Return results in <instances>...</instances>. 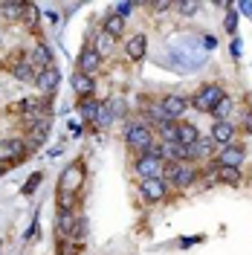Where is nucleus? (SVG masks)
Returning <instances> with one entry per match:
<instances>
[{
  "mask_svg": "<svg viewBox=\"0 0 252 255\" xmlns=\"http://www.w3.org/2000/svg\"><path fill=\"white\" fill-rule=\"evenodd\" d=\"M197 168H191L189 162H165L162 168V183H174L177 189H189L191 183H197Z\"/></svg>",
  "mask_w": 252,
  "mask_h": 255,
  "instance_id": "f03ea898",
  "label": "nucleus"
},
{
  "mask_svg": "<svg viewBox=\"0 0 252 255\" xmlns=\"http://www.w3.org/2000/svg\"><path fill=\"white\" fill-rule=\"evenodd\" d=\"M218 165H229V168H238L241 162H244V148L241 145H226L223 148V154L215 159Z\"/></svg>",
  "mask_w": 252,
  "mask_h": 255,
  "instance_id": "4be33fe9",
  "label": "nucleus"
},
{
  "mask_svg": "<svg viewBox=\"0 0 252 255\" xmlns=\"http://www.w3.org/2000/svg\"><path fill=\"white\" fill-rule=\"evenodd\" d=\"M215 151V142H212V136H200L197 142L189 148V159H203V157H209Z\"/></svg>",
  "mask_w": 252,
  "mask_h": 255,
  "instance_id": "b1692460",
  "label": "nucleus"
},
{
  "mask_svg": "<svg viewBox=\"0 0 252 255\" xmlns=\"http://www.w3.org/2000/svg\"><path fill=\"white\" fill-rule=\"evenodd\" d=\"M49 136V119H41V122H32L29 128V136H26V151L32 148H38V145H44Z\"/></svg>",
  "mask_w": 252,
  "mask_h": 255,
  "instance_id": "f3484780",
  "label": "nucleus"
},
{
  "mask_svg": "<svg viewBox=\"0 0 252 255\" xmlns=\"http://www.w3.org/2000/svg\"><path fill=\"white\" fill-rule=\"evenodd\" d=\"M35 84H38V90H41L44 96H52L55 90H58V84H61V73H58V67H47V70H41L38 79H35Z\"/></svg>",
  "mask_w": 252,
  "mask_h": 255,
  "instance_id": "1a4fd4ad",
  "label": "nucleus"
},
{
  "mask_svg": "<svg viewBox=\"0 0 252 255\" xmlns=\"http://www.w3.org/2000/svg\"><path fill=\"white\" fill-rule=\"evenodd\" d=\"M136 174L142 177V180H162V168H165V162L157 157H151V154H142L139 159H136Z\"/></svg>",
  "mask_w": 252,
  "mask_h": 255,
  "instance_id": "6e6552de",
  "label": "nucleus"
},
{
  "mask_svg": "<svg viewBox=\"0 0 252 255\" xmlns=\"http://www.w3.org/2000/svg\"><path fill=\"white\" fill-rule=\"evenodd\" d=\"M99 64H102V55H99L93 47H84L79 52V73H84V76H93L96 70H99Z\"/></svg>",
  "mask_w": 252,
  "mask_h": 255,
  "instance_id": "dca6fc26",
  "label": "nucleus"
},
{
  "mask_svg": "<svg viewBox=\"0 0 252 255\" xmlns=\"http://www.w3.org/2000/svg\"><path fill=\"white\" fill-rule=\"evenodd\" d=\"M200 47L212 52V49L218 47V38H215V35H203V38H200Z\"/></svg>",
  "mask_w": 252,
  "mask_h": 255,
  "instance_id": "e433bc0d",
  "label": "nucleus"
},
{
  "mask_svg": "<svg viewBox=\"0 0 252 255\" xmlns=\"http://www.w3.org/2000/svg\"><path fill=\"white\" fill-rule=\"evenodd\" d=\"M41 180H44V174H32V177H29V183L23 186V194H32V191L41 186Z\"/></svg>",
  "mask_w": 252,
  "mask_h": 255,
  "instance_id": "f704fd0d",
  "label": "nucleus"
},
{
  "mask_svg": "<svg viewBox=\"0 0 252 255\" xmlns=\"http://www.w3.org/2000/svg\"><path fill=\"white\" fill-rule=\"evenodd\" d=\"M6 70H9L15 79H20V81H35V79H38V70L32 67L29 58L17 61V55H15V58H9V61H6Z\"/></svg>",
  "mask_w": 252,
  "mask_h": 255,
  "instance_id": "ddd939ff",
  "label": "nucleus"
},
{
  "mask_svg": "<svg viewBox=\"0 0 252 255\" xmlns=\"http://www.w3.org/2000/svg\"><path fill=\"white\" fill-rule=\"evenodd\" d=\"M157 139L159 142H177V122H159Z\"/></svg>",
  "mask_w": 252,
  "mask_h": 255,
  "instance_id": "c85d7f7f",
  "label": "nucleus"
},
{
  "mask_svg": "<svg viewBox=\"0 0 252 255\" xmlns=\"http://www.w3.org/2000/svg\"><path fill=\"white\" fill-rule=\"evenodd\" d=\"M232 55H235V58H241V38H232Z\"/></svg>",
  "mask_w": 252,
  "mask_h": 255,
  "instance_id": "a19ab883",
  "label": "nucleus"
},
{
  "mask_svg": "<svg viewBox=\"0 0 252 255\" xmlns=\"http://www.w3.org/2000/svg\"><path fill=\"white\" fill-rule=\"evenodd\" d=\"M206 180H215V183H223V186H241V168H229V165H218L212 162L206 168Z\"/></svg>",
  "mask_w": 252,
  "mask_h": 255,
  "instance_id": "0eeeda50",
  "label": "nucleus"
},
{
  "mask_svg": "<svg viewBox=\"0 0 252 255\" xmlns=\"http://www.w3.org/2000/svg\"><path fill=\"white\" fill-rule=\"evenodd\" d=\"M81 244L76 241H58V255H79Z\"/></svg>",
  "mask_w": 252,
  "mask_h": 255,
  "instance_id": "72a5a7b5",
  "label": "nucleus"
},
{
  "mask_svg": "<svg viewBox=\"0 0 252 255\" xmlns=\"http://www.w3.org/2000/svg\"><path fill=\"white\" fill-rule=\"evenodd\" d=\"M223 87L221 84H203L197 93H194V99H191V105L197 108L200 113H212L215 108H218V102L223 99Z\"/></svg>",
  "mask_w": 252,
  "mask_h": 255,
  "instance_id": "39448f33",
  "label": "nucleus"
},
{
  "mask_svg": "<svg viewBox=\"0 0 252 255\" xmlns=\"http://www.w3.org/2000/svg\"><path fill=\"white\" fill-rule=\"evenodd\" d=\"M171 64L174 70H197L203 64V47H194V38L186 35V38H177L171 41V47L165 55H159V64Z\"/></svg>",
  "mask_w": 252,
  "mask_h": 255,
  "instance_id": "f257e3e1",
  "label": "nucleus"
},
{
  "mask_svg": "<svg viewBox=\"0 0 252 255\" xmlns=\"http://www.w3.org/2000/svg\"><path fill=\"white\" fill-rule=\"evenodd\" d=\"M125 52H127V58H133V61H142L145 58V52H148V38L145 35H130L127 38V44H125Z\"/></svg>",
  "mask_w": 252,
  "mask_h": 255,
  "instance_id": "a211bd4d",
  "label": "nucleus"
},
{
  "mask_svg": "<svg viewBox=\"0 0 252 255\" xmlns=\"http://www.w3.org/2000/svg\"><path fill=\"white\" fill-rule=\"evenodd\" d=\"M76 218H79V215H73V209H58V215H55V238L70 241L73 226H76Z\"/></svg>",
  "mask_w": 252,
  "mask_h": 255,
  "instance_id": "9d476101",
  "label": "nucleus"
},
{
  "mask_svg": "<svg viewBox=\"0 0 252 255\" xmlns=\"http://www.w3.org/2000/svg\"><path fill=\"white\" fill-rule=\"evenodd\" d=\"M79 113H81L84 122H96V116H99V102H93V99H81Z\"/></svg>",
  "mask_w": 252,
  "mask_h": 255,
  "instance_id": "cd10ccee",
  "label": "nucleus"
},
{
  "mask_svg": "<svg viewBox=\"0 0 252 255\" xmlns=\"http://www.w3.org/2000/svg\"><path fill=\"white\" fill-rule=\"evenodd\" d=\"M23 15L29 17V20H26L29 26H35V23H38V12H35V6H29V3H26V12H23Z\"/></svg>",
  "mask_w": 252,
  "mask_h": 255,
  "instance_id": "58836bf2",
  "label": "nucleus"
},
{
  "mask_svg": "<svg viewBox=\"0 0 252 255\" xmlns=\"http://www.w3.org/2000/svg\"><path fill=\"white\" fill-rule=\"evenodd\" d=\"M26 12V3H0V17L3 20H20Z\"/></svg>",
  "mask_w": 252,
  "mask_h": 255,
  "instance_id": "393cba45",
  "label": "nucleus"
},
{
  "mask_svg": "<svg viewBox=\"0 0 252 255\" xmlns=\"http://www.w3.org/2000/svg\"><path fill=\"white\" fill-rule=\"evenodd\" d=\"M87 238V218H76V226H73V235H70V241H76V244H81V241Z\"/></svg>",
  "mask_w": 252,
  "mask_h": 255,
  "instance_id": "2f4dec72",
  "label": "nucleus"
},
{
  "mask_svg": "<svg viewBox=\"0 0 252 255\" xmlns=\"http://www.w3.org/2000/svg\"><path fill=\"white\" fill-rule=\"evenodd\" d=\"M3 171H6V162H0V174H3Z\"/></svg>",
  "mask_w": 252,
  "mask_h": 255,
  "instance_id": "a18cd8bd",
  "label": "nucleus"
},
{
  "mask_svg": "<svg viewBox=\"0 0 252 255\" xmlns=\"http://www.w3.org/2000/svg\"><path fill=\"white\" fill-rule=\"evenodd\" d=\"M244 130H247V133H252V111L247 113V119H244Z\"/></svg>",
  "mask_w": 252,
  "mask_h": 255,
  "instance_id": "37998d69",
  "label": "nucleus"
},
{
  "mask_svg": "<svg viewBox=\"0 0 252 255\" xmlns=\"http://www.w3.org/2000/svg\"><path fill=\"white\" fill-rule=\"evenodd\" d=\"M29 61H32V67H35L38 73H41V70H47V67H52V49H49L47 44H38Z\"/></svg>",
  "mask_w": 252,
  "mask_h": 255,
  "instance_id": "5701e85b",
  "label": "nucleus"
},
{
  "mask_svg": "<svg viewBox=\"0 0 252 255\" xmlns=\"http://www.w3.org/2000/svg\"><path fill=\"white\" fill-rule=\"evenodd\" d=\"M139 191H142V197H145L148 203H157V200H162V197H165L168 183H162V180H142Z\"/></svg>",
  "mask_w": 252,
  "mask_h": 255,
  "instance_id": "4468645a",
  "label": "nucleus"
},
{
  "mask_svg": "<svg viewBox=\"0 0 252 255\" xmlns=\"http://www.w3.org/2000/svg\"><path fill=\"white\" fill-rule=\"evenodd\" d=\"M73 90L79 93V99H93V90H96V81L93 76H84V73H73Z\"/></svg>",
  "mask_w": 252,
  "mask_h": 255,
  "instance_id": "6ab92c4d",
  "label": "nucleus"
},
{
  "mask_svg": "<svg viewBox=\"0 0 252 255\" xmlns=\"http://www.w3.org/2000/svg\"><path fill=\"white\" fill-rule=\"evenodd\" d=\"M238 9H241V12H244V15H252V3H241V6H238Z\"/></svg>",
  "mask_w": 252,
  "mask_h": 255,
  "instance_id": "c03bdc74",
  "label": "nucleus"
},
{
  "mask_svg": "<svg viewBox=\"0 0 252 255\" xmlns=\"http://www.w3.org/2000/svg\"><path fill=\"white\" fill-rule=\"evenodd\" d=\"M162 162H189V148L180 142H162Z\"/></svg>",
  "mask_w": 252,
  "mask_h": 255,
  "instance_id": "aec40b11",
  "label": "nucleus"
},
{
  "mask_svg": "<svg viewBox=\"0 0 252 255\" xmlns=\"http://www.w3.org/2000/svg\"><path fill=\"white\" fill-rule=\"evenodd\" d=\"M102 29L108 32V35H113V38H119V35L125 32V20H122V17L113 12L111 17H105V26H102Z\"/></svg>",
  "mask_w": 252,
  "mask_h": 255,
  "instance_id": "c756f323",
  "label": "nucleus"
},
{
  "mask_svg": "<svg viewBox=\"0 0 252 255\" xmlns=\"http://www.w3.org/2000/svg\"><path fill=\"white\" fill-rule=\"evenodd\" d=\"M116 119L113 116V108H111V102H105V105H99V116H96V122L93 125H99V128H108Z\"/></svg>",
  "mask_w": 252,
  "mask_h": 255,
  "instance_id": "7c9ffc66",
  "label": "nucleus"
},
{
  "mask_svg": "<svg viewBox=\"0 0 252 255\" xmlns=\"http://www.w3.org/2000/svg\"><path fill=\"white\" fill-rule=\"evenodd\" d=\"M84 174H87V168H84V162L76 159V162H70L67 168L61 171V180H58V191L64 194H73L76 197V191L81 189V183H84Z\"/></svg>",
  "mask_w": 252,
  "mask_h": 255,
  "instance_id": "20e7f679",
  "label": "nucleus"
},
{
  "mask_svg": "<svg viewBox=\"0 0 252 255\" xmlns=\"http://www.w3.org/2000/svg\"><path fill=\"white\" fill-rule=\"evenodd\" d=\"M200 241L203 238H180L177 244H180V247H194V244H200Z\"/></svg>",
  "mask_w": 252,
  "mask_h": 255,
  "instance_id": "79ce46f5",
  "label": "nucleus"
},
{
  "mask_svg": "<svg viewBox=\"0 0 252 255\" xmlns=\"http://www.w3.org/2000/svg\"><path fill=\"white\" fill-rule=\"evenodd\" d=\"M171 6H174V3H168V0H159V3H151V9H154V12H168Z\"/></svg>",
  "mask_w": 252,
  "mask_h": 255,
  "instance_id": "ea45409f",
  "label": "nucleus"
},
{
  "mask_svg": "<svg viewBox=\"0 0 252 255\" xmlns=\"http://www.w3.org/2000/svg\"><path fill=\"white\" fill-rule=\"evenodd\" d=\"M26 154V142L23 139H0V162H17Z\"/></svg>",
  "mask_w": 252,
  "mask_h": 255,
  "instance_id": "9b49d317",
  "label": "nucleus"
},
{
  "mask_svg": "<svg viewBox=\"0 0 252 255\" xmlns=\"http://www.w3.org/2000/svg\"><path fill=\"white\" fill-rule=\"evenodd\" d=\"M197 139H200V130L191 122H177V142L183 145V148H191Z\"/></svg>",
  "mask_w": 252,
  "mask_h": 255,
  "instance_id": "412c9836",
  "label": "nucleus"
},
{
  "mask_svg": "<svg viewBox=\"0 0 252 255\" xmlns=\"http://www.w3.org/2000/svg\"><path fill=\"white\" fill-rule=\"evenodd\" d=\"M159 108H162L168 122H180L186 116V111L191 108V99H186V96H180V93H168V96H162Z\"/></svg>",
  "mask_w": 252,
  "mask_h": 255,
  "instance_id": "423d86ee",
  "label": "nucleus"
},
{
  "mask_svg": "<svg viewBox=\"0 0 252 255\" xmlns=\"http://www.w3.org/2000/svg\"><path fill=\"white\" fill-rule=\"evenodd\" d=\"M177 9H180L183 15H194V12L200 9V3H194V0H189V3H177Z\"/></svg>",
  "mask_w": 252,
  "mask_h": 255,
  "instance_id": "c9c22d12",
  "label": "nucleus"
},
{
  "mask_svg": "<svg viewBox=\"0 0 252 255\" xmlns=\"http://www.w3.org/2000/svg\"><path fill=\"white\" fill-rule=\"evenodd\" d=\"M157 136H154V130L145 125V122H130L127 125V130H125V142H127V148L133 151V154H145L148 148H151V142H154Z\"/></svg>",
  "mask_w": 252,
  "mask_h": 255,
  "instance_id": "7ed1b4c3",
  "label": "nucleus"
},
{
  "mask_svg": "<svg viewBox=\"0 0 252 255\" xmlns=\"http://www.w3.org/2000/svg\"><path fill=\"white\" fill-rule=\"evenodd\" d=\"M232 111H235V102H232L229 96H223L221 102H218V108L212 111V116H215V122H229Z\"/></svg>",
  "mask_w": 252,
  "mask_h": 255,
  "instance_id": "a878e982",
  "label": "nucleus"
},
{
  "mask_svg": "<svg viewBox=\"0 0 252 255\" xmlns=\"http://www.w3.org/2000/svg\"><path fill=\"white\" fill-rule=\"evenodd\" d=\"M130 12H133V3H119V6H116V15L122 17V20H125Z\"/></svg>",
  "mask_w": 252,
  "mask_h": 255,
  "instance_id": "4c0bfd02",
  "label": "nucleus"
},
{
  "mask_svg": "<svg viewBox=\"0 0 252 255\" xmlns=\"http://www.w3.org/2000/svg\"><path fill=\"white\" fill-rule=\"evenodd\" d=\"M235 136H238V128L232 122H215L212 125V142L215 145H232Z\"/></svg>",
  "mask_w": 252,
  "mask_h": 255,
  "instance_id": "2eb2a0df",
  "label": "nucleus"
},
{
  "mask_svg": "<svg viewBox=\"0 0 252 255\" xmlns=\"http://www.w3.org/2000/svg\"><path fill=\"white\" fill-rule=\"evenodd\" d=\"M17 111H23L29 119H49V105H47V99H23L20 105H15Z\"/></svg>",
  "mask_w": 252,
  "mask_h": 255,
  "instance_id": "f8f14e48",
  "label": "nucleus"
},
{
  "mask_svg": "<svg viewBox=\"0 0 252 255\" xmlns=\"http://www.w3.org/2000/svg\"><path fill=\"white\" fill-rule=\"evenodd\" d=\"M113 47H116V38H113V35H108L105 29L99 32V35H96L93 49L99 52V55H108V52H113Z\"/></svg>",
  "mask_w": 252,
  "mask_h": 255,
  "instance_id": "bb28decb",
  "label": "nucleus"
},
{
  "mask_svg": "<svg viewBox=\"0 0 252 255\" xmlns=\"http://www.w3.org/2000/svg\"><path fill=\"white\" fill-rule=\"evenodd\" d=\"M223 26H226V32L235 38V32H238V12H235V6H229V12H226V17H223Z\"/></svg>",
  "mask_w": 252,
  "mask_h": 255,
  "instance_id": "473e14b6",
  "label": "nucleus"
}]
</instances>
